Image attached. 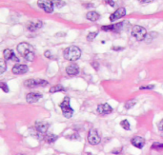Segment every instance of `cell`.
Listing matches in <instances>:
<instances>
[{
	"instance_id": "7",
	"label": "cell",
	"mask_w": 163,
	"mask_h": 155,
	"mask_svg": "<svg viewBox=\"0 0 163 155\" xmlns=\"http://www.w3.org/2000/svg\"><path fill=\"white\" fill-rule=\"evenodd\" d=\"M48 85V82L43 79H28L24 82V86L29 88H35V87H44Z\"/></svg>"
},
{
	"instance_id": "23",
	"label": "cell",
	"mask_w": 163,
	"mask_h": 155,
	"mask_svg": "<svg viewBox=\"0 0 163 155\" xmlns=\"http://www.w3.org/2000/svg\"><path fill=\"white\" fill-rule=\"evenodd\" d=\"M136 101L135 100H130L128 102L125 103V108H127V110H130V108H132L135 105Z\"/></svg>"
},
{
	"instance_id": "9",
	"label": "cell",
	"mask_w": 163,
	"mask_h": 155,
	"mask_svg": "<svg viewBox=\"0 0 163 155\" xmlns=\"http://www.w3.org/2000/svg\"><path fill=\"white\" fill-rule=\"evenodd\" d=\"M28 67L26 65H23V64H17V65H14L13 67V73L14 74H24L26 72L28 71Z\"/></svg>"
},
{
	"instance_id": "24",
	"label": "cell",
	"mask_w": 163,
	"mask_h": 155,
	"mask_svg": "<svg viewBox=\"0 0 163 155\" xmlns=\"http://www.w3.org/2000/svg\"><path fill=\"white\" fill-rule=\"evenodd\" d=\"M96 35H97V32L90 33L88 34V36H87V40H88V41H93L94 38L96 37Z\"/></svg>"
},
{
	"instance_id": "15",
	"label": "cell",
	"mask_w": 163,
	"mask_h": 155,
	"mask_svg": "<svg viewBox=\"0 0 163 155\" xmlns=\"http://www.w3.org/2000/svg\"><path fill=\"white\" fill-rule=\"evenodd\" d=\"M3 55H4V58L6 60H12V61H14V62H18L19 61V59L17 58V56L15 55V53L10 49L5 50L4 53H3Z\"/></svg>"
},
{
	"instance_id": "25",
	"label": "cell",
	"mask_w": 163,
	"mask_h": 155,
	"mask_svg": "<svg viewBox=\"0 0 163 155\" xmlns=\"http://www.w3.org/2000/svg\"><path fill=\"white\" fill-rule=\"evenodd\" d=\"M152 149H161L163 148V144H160V143H155L152 145L151 147Z\"/></svg>"
},
{
	"instance_id": "19",
	"label": "cell",
	"mask_w": 163,
	"mask_h": 155,
	"mask_svg": "<svg viewBox=\"0 0 163 155\" xmlns=\"http://www.w3.org/2000/svg\"><path fill=\"white\" fill-rule=\"evenodd\" d=\"M64 90H65V89L61 85L54 86V87H52L51 89H50V92H51V93H55V92H58V91H64Z\"/></svg>"
},
{
	"instance_id": "14",
	"label": "cell",
	"mask_w": 163,
	"mask_h": 155,
	"mask_svg": "<svg viewBox=\"0 0 163 155\" xmlns=\"http://www.w3.org/2000/svg\"><path fill=\"white\" fill-rule=\"evenodd\" d=\"M66 72L70 76H76L79 73V68L76 64H71L66 68Z\"/></svg>"
},
{
	"instance_id": "5",
	"label": "cell",
	"mask_w": 163,
	"mask_h": 155,
	"mask_svg": "<svg viewBox=\"0 0 163 155\" xmlns=\"http://www.w3.org/2000/svg\"><path fill=\"white\" fill-rule=\"evenodd\" d=\"M132 35L138 41H142V40L146 39L147 32H146L145 28H143L142 26L135 25L132 29Z\"/></svg>"
},
{
	"instance_id": "17",
	"label": "cell",
	"mask_w": 163,
	"mask_h": 155,
	"mask_svg": "<svg viewBox=\"0 0 163 155\" xmlns=\"http://www.w3.org/2000/svg\"><path fill=\"white\" fill-rule=\"evenodd\" d=\"M42 27V22L41 21H36V22H30L28 25V30L34 32L35 30H38Z\"/></svg>"
},
{
	"instance_id": "20",
	"label": "cell",
	"mask_w": 163,
	"mask_h": 155,
	"mask_svg": "<svg viewBox=\"0 0 163 155\" xmlns=\"http://www.w3.org/2000/svg\"><path fill=\"white\" fill-rule=\"evenodd\" d=\"M120 126H121L122 128H124L125 131H130L131 130V126H130V123L128 120H122L120 122Z\"/></svg>"
},
{
	"instance_id": "26",
	"label": "cell",
	"mask_w": 163,
	"mask_h": 155,
	"mask_svg": "<svg viewBox=\"0 0 163 155\" xmlns=\"http://www.w3.org/2000/svg\"><path fill=\"white\" fill-rule=\"evenodd\" d=\"M0 73H3V72L5 71V70H6V63H5L4 60H1L0 61Z\"/></svg>"
},
{
	"instance_id": "16",
	"label": "cell",
	"mask_w": 163,
	"mask_h": 155,
	"mask_svg": "<svg viewBox=\"0 0 163 155\" xmlns=\"http://www.w3.org/2000/svg\"><path fill=\"white\" fill-rule=\"evenodd\" d=\"M99 17H100V15L96 12H89L86 14V18L90 20V21H96V20L99 19Z\"/></svg>"
},
{
	"instance_id": "2",
	"label": "cell",
	"mask_w": 163,
	"mask_h": 155,
	"mask_svg": "<svg viewBox=\"0 0 163 155\" xmlns=\"http://www.w3.org/2000/svg\"><path fill=\"white\" fill-rule=\"evenodd\" d=\"M49 128V124L45 122H38L36 123L33 128V135L39 140H44L47 134V131Z\"/></svg>"
},
{
	"instance_id": "31",
	"label": "cell",
	"mask_w": 163,
	"mask_h": 155,
	"mask_svg": "<svg viewBox=\"0 0 163 155\" xmlns=\"http://www.w3.org/2000/svg\"><path fill=\"white\" fill-rule=\"evenodd\" d=\"M159 130L161 131H163V119L159 123Z\"/></svg>"
},
{
	"instance_id": "8",
	"label": "cell",
	"mask_w": 163,
	"mask_h": 155,
	"mask_svg": "<svg viewBox=\"0 0 163 155\" xmlns=\"http://www.w3.org/2000/svg\"><path fill=\"white\" fill-rule=\"evenodd\" d=\"M37 5L40 9L43 10L44 12L51 13L54 12V4H52V1L51 0H38Z\"/></svg>"
},
{
	"instance_id": "4",
	"label": "cell",
	"mask_w": 163,
	"mask_h": 155,
	"mask_svg": "<svg viewBox=\"0 0 163 155\" xmlns=\"http://www.w3.org/2000/svg\"><path fill=\"white\" fill-rule=\"evenodd\" d=\"M61 111H62V113L63 115H64L66 118H71L73 114V110L72 108L71 105H70V98L66 96L63 101L60 103L59 105Z\"/></svg>"
},
{
	"instance_id": "18",
	"label": "cell",
	"mask_w": 163,
	"mask_h": 155,
	"mask_svg": "<svg viewBox=\"0 0 163 155\" xmlns=\"http://www.w3.org/2000/svg\"><path fill=\"white\" fill-rule=\"evenodd\" d=\"M57 137L56 135H54V134H51V133H47L46 136L44 138V140L47 141L48 143H55L57 140Z\"/></svg>"
},
{
	"instance_id": "30",
	"label": "cell",
	"mask_w": 163,
	"mask_h": 155,
	"mask_svg": "<svg viewBox=\"0 0 163 155\" xmlns=\"http://www.w3.org/2000/svg\"><path fill=\"white\" fill-rule=\"evenodd\" d=\"M122 151H123V148H119L118 149H114V151H113V153L114 154H119Z\"/></svg>"
},
{
	"instance_id": "34",
	"label": "cell",
	"mask_w": 163,
	"mask_h": 155,
	"mask_svg": "<svg viewBox=\"0 0 163 155\" xmlns=\"http://www.w3.org/2000/svg\"><path fill=\"white\" fill-rule=\"evenodd\" d=\"M92 65L94 67V69H96V70L98 69V65H97V63H96V62H93V63H92Z\"/></svg>"
},
{
	"instance_id": "28",
	"label": "cell",
	"mask_w": 163,
	"mask_h": 155,
	"mask_svg": "<svg viewBox=\"0 0 163 155\" xmlns=\"http://www.w3.org/2000/svg\"><path fill=\"white\" fill-rule=\"evenodd\" d=\"M155 88L154 85H149V86H142V87H140L139 89L140 90H153Z\"/></svg>"
},
{
	"instance_id": "33",
	"label": "cell",
	"mask_w": 163,
	"mask_h": 155,
	"mask_svg": "<svg viewBox=\"0 0 163 155\" xmlns=\"http://www.w3.org/2000/svg\"><path fill=\"white\" fill-rule=\"evenodd\" d=\"M45 56H46V57L50 58V57H51V51H49V50L45 51Z\"/></svg>"
},
{
	"instance_id": "11",
	"label": "cell",
	"mask_w": 163,
	"mask_h": 155,
	"mask_svg": "<svg viewBox=\"0 0 163 155\" xmlns=\"http://www.w3.org/2000/svg\"><path fill=\"white\" fill-rule=\"evenodd\" d=\"M131 143H132L134 147L141 149V148H143V147L145 146V139L140 137V136H135L131 140Z\"/></svg>"
},
{
	"instance_id": "27",
	"label": "cell",
	"mask_w": 163,
	"mask_h": 155,
	"mask_svg": "<svg viewBox=\"0 0 163 155\" xmlns=\"http://www.w3.org/2000/svg\"><path fill=\"white\" fill-rule=\"evenodd\" d=\"M0 87H1V89L3 90V91L4 92H9L10 91V90H9V87L4 83V82H1L0 83Z\"/></svg>"
},
{
	"instance_id": "21",
	"label": "cell",
	"mask_w": 163,
	"mask_h": 155,
	"mask_svg": "<svg viewBox=\"0 0 163 155\" xmlns=\"http://www.w3.org/2000/svg\"><path fill=\"white\" fill-rule=\"evenodd\" d=\"M101 30H104V32H110V30H113V32H114L115 30V24L114 25H109V26H102L101 27Z\"/></svg>"
},
{
	"instance_id": "10",
	"label": "cell",
	"mask_w": 163,
	"mask_h": 155,
	"mask_svg": "<svg viewBox=\"0 0 163 155\" xmlns=\"http://www.w3.org/2000/svg\"><path fill=\"white\" fill-rule=\"evenodd\" d=\"M125 14H126V10H125V8L121 7V8L117 9L114 13L111 14V16H110V20H111V21H115V20L123 17Z\"/></svg>"
},
{
	"instance_id": "29",
	"label": "cell",
	"mask_w": 163,
	"mask_h": 155,
	"mask_svg": "<svg viewBox=\"0 0 163 155\" xmlns=\"http://www.w3.org/2000/svg\"><path fill=\"white\" fill-rule=\"evenodd\" d=\"M105 2L108 3L111 5L112 7H114V5H115V2H114V0H105Z\"/></svg>"
},
{
	"instance_id": "1",
	"label": "cell",
	"mask_w": 163,
	"mask_h": 155,
	"mask_svg": "<svg viewBox=\"0 0 163 155\" xmlns=\"http://www.w3.org/2000/svg\"><path fill=\"white\" fill-rule=\"evenodd\" d=\"M17 51L20 53V55L22 56L24 59L27 61H34V48L28 43H20L17 46Z\"/></svg>"
},
{
	"instance_id": "13",
	"label": "cell",
	"mask_w": 163,
	"mask_h": 155,
	"mask_svg": "<svg viewBox=\"0 0 163 155\" xmlns=\"http://www.w3.org/2000/svg\"><path fill=\"white\" fill-rule=\"evenodd\" d=\"M112 111H113V108L109 104H107V103L101 104L97 107V112L100 113V114H109Z\"/></svg>"
},
{
	"instance_id": "6",
	"label": "cell",
	"mask_w": 163,
	"mask_h": 155,
	"mask_svg": "<svg viewBox=\"0 0 163 155\" xmlns=\"http://www.w3.org/2000/svg\"><path fill=\"white\" fill-rule=\"evenodd\" d=\"M88 142H89V144L93 145V146L98 145L101 142L100 135H99V133L97 132L96 130H94V128L90 130V131L88 133Z\"/></svg>"
},
{
	"instance_id": "3",
	"label": "cell",
	"mask_w": 163,
	"mask_h": 155,
	"mask_svg": "<svg viewBox=\"0 0 163 155\" xmlns=\"http://www.w3.org/2000/svg\"><path fill=\"white\" fill-rule=\"evenodd\" d=\"M63 55H64V58L66 60L76 61L80 58L81 50H79V48L76 47V46H71V47H68L67 49H65Z\"/></svg>"
},
{
	"instance_id": "22",
	"label": "cell",
	"mask_w": 163,
	"mask_h": 155,
	"mask_svg": "<svg viewBox=\"0 0 163 155\" xmlns=\"http://www.w3.org/2000/svg\"><path fill=\"white\" fill-rule=\"evenodd\" d=\"M52 4H54V6L55 8H58V9L65 6V2L61 1V0H54V1H52Z\"/></svg>"
},
{
	"instance_id": "12",
	"label": "cell",
	"mask_w": 163,
	"mask_h": 155,
	"mask_svg": "<svg viewBox=\"0 0 163 155\" xmlns=\"http://www.w3.org/2000/svg\"><path fill=\"white\" fill-rule=\"evenodd\" d=\"M41 93H38V92H31V93H28L27 96H26V101L28 103H35L39 101L42 98Z\"/></svg>"
},
{
	"instance_id": "32",
	"label": "cell",
	"mask_w": 163,
	"mask_h": 155,
	"mask_svg": "<svg viewBox=\"0 0 163 155\" xmlns=\"http://www.w3.org/2000/svg\"><path fill=\"white\" fill-rule=\"evenodd\" d=\"M138 1L140 2V3H151V2H153V1H155V0H138Z\"/></svg>"
},
{
	"instance_id": "35",
	"label": "cell",
	"mask_w": 163,
	"mask_h": 155,
	"mask_svg": "<svg viewBox=\"0 0 163 155\" xmlns=\"http://www.w3.org/2000/svg\"><path fill=\"white\" fill-rule=\"evenodd\" d=\"M17 155H25V154H17Z\"/></svg>"
}]
</instances>
